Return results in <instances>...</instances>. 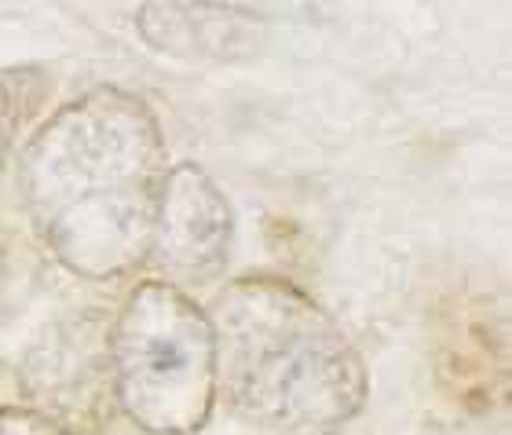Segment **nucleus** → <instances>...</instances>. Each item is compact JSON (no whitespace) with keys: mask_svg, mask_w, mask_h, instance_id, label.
Returning a JSON list of instances; mask_svg holds the SVG:
<instances>
[{"mask_svg":"<svg viewBox=\"0 0 512 435\" xmlns=\"http://www.w3.org/2000/svg\"><path fill=\"white\" fill-rule=\"evenodd\" d=\"M165 176L154 110L125 88H92L22 147L19 194L59 264L118 278L147 264Z\"/></svg>","mask_w":512,"mask_h":435,"instance_id":"f257e3e1","label":"nucleus"},{"mask_svg":"<svg viewBox=\"0 0 512 435\" xmlns=\"http://www.w3.org/2000/svg\"><path fill=\"white\" fill-rule=\"evenodd\" d=\"M216 337V395L242 421L319 435L366 403V362L326 311L282 278H238L205 311Z\"/></svg>","mask_w":512,"mask_h":435,"instance_id":"f03ea898","label":"nucleus"},{"mask_svg":"<svg viewBox=\"0 0 512 435\" xmlns=\"http://www.w3.org/2000/svg\"><path fill=\"white\" fill-rule=\"evenodd\" d=\"M114 399L143 432L191 435L216 406L213 322L191 293L143 282L110 319Z\"/></svg>","mask_w":512,"mask_h":435,"instance_id":"7ed1b4c3","label":"nucleus"},{"mask_svg":"<svg viewBox=\"0 0 512 435\" xmlns=\"http://www.w3.org/2000/svg\"><path fill=\"white\" fill-rule=\"evenodd\" d=\"M231 238L235 213L224 191L198 165L169 169L147 253V264L165 275V286L187 293L220 278L231 260Z\"/></svg>","mask_w":512,"mask_h":435,"instance_id":"20e7f679","label":"nucleus"},{"mask_svg":"<svg viewBox=\"0 0 512 435\" xmlns=\"http://www.w3.org/2000/svg\"><path fill=\"white\" fill-rule=\"evenodd\" d=\"M110 322H66L63 329L48 333L41 348H33L26 388L52 410H74L88 414L99 395H114L110 384V351H107Z\"/></svg>","mask_w":512,"mask_h":435,"instance_id":"39448f33","label":"nucleus"},{"mask_svg":"<svg viewBox=\"0 0 512 435\" xmlns=\"http://www.w3.org/2000/svg\"><path fill=\"white\" fill-rule=\"evenodd\" d=\"M44 92H48V74L41 66L0 70V169H4L11 147H15V139H19L22 121L37 114Z\"/></svg>","mask_w":512,"mask_h":435,"instance_id":"423d86ee","label":"nucleus"},{"mask_svg":"<svg viewBox=\"0 0 512 435\" xmlns=\"http://www.w3.org/2000/svg\"><path fill=\"white\" fill-rule=\"evenodd\" d=\"M0 435H74L63 421L44 417L33 406H8L0 410Z\"/></svg>","mask_w":512,"mask_h":435,"instance_id":"0eeeda50","label":"nucleus"}]
</instances>
